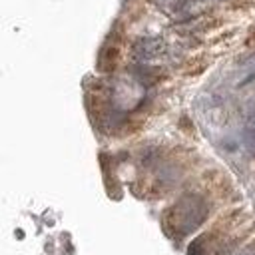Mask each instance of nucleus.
<instances>
[{"instance_id":"f257e3e1","label":"nucleus","mask_w":255,"mask_h":255,"mask_svg":"<svg viewBox=\"0 0 255 255\" xmlns=\"http://www.w3.org/2000/svg\"><path fill=\"white\" fill-rule=\"evenodd\" d=\"M174 214L178 216V223L176 227L182 233H187L191 229H196L207 216V205L201 198L198 196H187L183 198L176 207H174Z\"/></svg>"},{"instance_id":"423d86ee","label":"nucleus","mask_w":255,"mask_h":255,"mask_svg":"<svg viewBox=\"0 0 255 255\" xmlns=\"http://www.w3.org/2000/svg\"><path fill=\"white\" fill-rule=\"evenodd\" d=\"M245 128H247V130H251V132H255V114H251V116L247 118Z\"/></svg>"},{"instance_id":"39448f33","label":"nucleus","mask_w":255,"mask_h":255,"mask_svg":"<svg viewBox=\"0 0 255 255\" xmlns=\"http://www.w3.org/2000/svg\"><path fill=\"white\" fill-rule=\"evenodd\" d=\"M237 255H255V243H251V245H245Z\"/></svg>"},{"instance_id":"f03ea898","label":"nucleus","mask_w":255,"mask_h":255,"mask_svg":"<svg viewBox=\"0 0 255 255\" xmlns=\"http://www.w3.org/2000/svg\"><path fill=\"white\" fill-rule=\"evenodd\" d=\"M164 50V40L158 36H146L140 38L134 44V56L138 60H152Z\"/></svg>"},{"instance_id":"20e7f679","label":"nucleus","mask_w":255,"mask_h":255,"mask_svg":"<svg viewBox=\"0 0 255 255\" xmlns=\"http://www.w3.org/2000/svg\"><path fill=\"white\" fill-rule=\"evenodd\" d=\"M253 80H255V70H251V72H249V74H247V76H245L241 82H239V86L243 88V86H247V84H251Z\"/></svg>"},{"instance_id":"7ed1b4c3","label":"nucleus","mask_w":255,"mask_h":255,"mask_svg":"<svg viewBox=\"0 0 255 255\" xmlns=\"http://www.w3.org/2000/svg\"><path fill=\"white\" fill-rule=\"evenodd\" d=\"M203 239H205V237H198L194 243L189 245V255H200V253L203 251Z\"/></svg>"}]
</instances>
